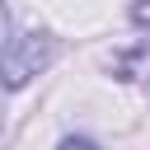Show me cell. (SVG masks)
Wrapping results in <instances>:
<instances>
[{"label": "cell", "mask_w": 150, "mask_h": 150, "mask_svg": "<svg viewBox=\"0 0 150 150\" xmlns=\"http://www.w3.org/2000/svg\"><path fill=\"white\" fill-rule=\"evenodd\" d=\"M52 56H56V42H52V33H19V38H9V47L0 52V89H23L33 75H42L47 66H52Z\"/></svg>", "instance_id": "1"}, {"label": "cell", "mask_w": 150, "mask_h": 150, "mask_svg": "<svg viewBox=\"0 0 150 150\" xmlns=\"http://www.w3.org/2000/svg\"><path fill=\"white\" fill-rule=\"evenodd\" d=\"M56 150H98V145H94L89 136H66V141H61Z\"/></svg>", "instance_id": "2"}, {"label": "cell", "mask_w": 150, "mask_h": 150, "mask_svg": "<svg viewBox=\"0 0 150 150\" xmlns=\"http://www.w3.org/2000/svg\"><path fill=\"white\" fill-rule=\"evenodd\" d=\"M5 33H9V9H5V5H0V52H5V47H9V42H5Z\"/></svg>", "instance_id": "3"}]
</instances>
